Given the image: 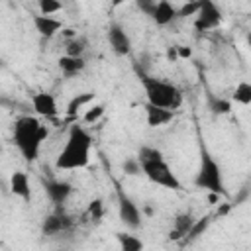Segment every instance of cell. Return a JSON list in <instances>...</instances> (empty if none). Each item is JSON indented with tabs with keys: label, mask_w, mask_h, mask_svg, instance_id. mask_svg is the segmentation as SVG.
<instances>
[{
	"label": "cell",
	"mask_w": 251,
	"mask_h": 251,
	"mask_svg": "<svg viewBox=\"0 0 251 251\" xmlns=\"http://www.w3.org/2000/svg\"><path fill=\"white\" fill-rule=\"evenodd\" d=\"M90 151H92V135L84 126L75 124L69 129L67 141L55 159V169L57 171L84 169L90 163Z\"/></svg>",
	"instance_id": "cell-1"
},
{
	"label": "cell",
	"mask_w": 251,
	"mask_h": 251,
	"mask_svg": "<svg viewBox=\"0 0 251 251\" xmlns=\"http://www.w3.org/2000/svg\"><path fill=\"white\" fill-rule=\"evenodd\" d=\"M49 135V127L35 116H20L14 122V145L25 161H35L41 145Z\"/></svg>",
	"instance_id": "cell-2"
},
{
	"label": "cell",
	"mask_w": 251,
	"mask_h": 251,
	"mask_svg": "<svg viewBox=\"0 0 251 251\" xmlns=\"http://www.w3.org/2000/svg\"><path fill=\"white\" fill-rule=\"evenodd\" d=\"M139 163H141V171L143 175L163 186V188H171V190H182V182L178 180V176L175 175V171L171 169V165L167 163L165 155L161 149L157 147H149V145H143L139 149V155H137Z\"/></svg>",
	"instance_id": "cell-3"
},
{
	"label": "cell",
	"mask_w": 251,
	"mask_h": 251,
	"mask_svg": "<svg viewBox=\"0 0 251 251\" xmlns=\"http://www.w3.org/2000/svg\"><path fill=\"white\" fill-rule=\"evenodd\" d=\"M137 75H139L141 86L145 90L147 104L157 106V108H165V110H173V112H176L182 106V90L176 84L163 80V78H157V76H151L143 71H139Z\"/></svg>",
	"instance_id": "cell-4"
},
{
	"label": "cell",
	"mask_w": 251,
	"mask_h": 251,
	"mask_svg": "<svg viewBox=\"0 0 251 251\" xmlns=\"http://www.w3.org/2000/svg\"><path fill=\"white\" fill-rule=\"evenodd\" d=\"M194 184L214 196H227L222 167L204 143L200 145V165H198V171L194 176Z\"/></svg>",
	"instance_id": "cell-5"
},
{
	"label": "cell",
	"mask_w": 251,
	"mask_h": 251,
	"mask_svg": "<svg viewBox=\"0 0 251 251\" xmlns=\"http://www.w3.org/2000/svg\"><path fill=\"white\" fill-rule=\"evenodd\" d=\"M139 8L157 24V25H169L178 18V8L173 6L171 2H143L139 4Z\"/></svg>",
	"instance_id": "cell-6"
},
{
	"label": "cell",
	"mask_w": 251,
	"mask_h": 251,
	"mask_svg": "<svg viewBox=\"0 0 251 251\" xmlns=\"http://www.w3.org/2000/svg\"><path fill=\"white\" fill-rule=\"evenodd\" d=\"M73 227H75V220H73L67 212H63V210H57V212L45 216V220L41 222V233L47 235V237L65 235V233H69Z\"/></svg>",
	"instance_id": "cell-7"
},
{
	"label": "cell",
	"mask_w": 251,
	"mask_h": 251,
	"mask_svg": "<svg viewBox=\"0 0 251 251\" xmlns=\"http://www.w3.org/2000/svg\"><path fill=\"white\" fill-rule=\"evenodd\" d=\"M118 216H120V222L126 227H129V229H139L141 227L143 214L137 208V204L124 192L118 194Z\"/></svg>",
	"instance_id": "cell-8"
},
{
	"label": "cell",
	"mask_w": 251,
	"mask_h": 251,
	"mask_svg": "<svg viewBox=\"0 0 251 251\" xmlns=\"http://www.w3.org/2000/svg\"><path fill=\"white\" fill-rule=\"evenodd\" d=\"M220 24H222L220 8L210 0H202L198 14L194 16V27L198 31H210V29H216Z\"/></svg>",
	"instance_id": "cell-9"
},
{
	"label": "cell",
	"mask_w": 251,
	"mask_h": 251,
	"mask_svg": "<svg viewBox=\"0 0 251 251\" xmlns=\"http://www.w3.org/2000/svg\"><path fill=\"white\" fill-rule=\"evenodd\" d=\"M106 39H108L110 49H112L116 55L126 57V55L131 53V39H129L127 31H126L120 24H110V25H108Z\"/></svg>",
	"instance_id": "cell-10"
},
{
	"label": "cell",
	"mask_w": 251,
	"mask_h": 251,
	"mask_svg": "<svg viewBox=\"0 0 251 251\" xmlns=\"http://www.w3.org/2000/svg\"><path fill=\"white\" fill-rule=\"evenodd\" d=\"M31 106L35 110L37 116L41 118H47V120H53L59 116V106H57V100L53 94L49 92H35L31 96Z\"/></svg>",
	"instance_id": "cell-11"
},
{
	"label": "cell",
	"mask_w": 251,
	"mask_h": 251,
	"mask_svg": "<svg viewBox=\"0 0 251 251\" xmlns=\"http://www.w3.org/2000/svg\"><path fill=\"white\" fill-rule=\"evenodd\" d=\"M194 224H196V218L192 216V212H178V214L173 218V227L169 229V239H171V241L186 239L188 233L192 231Z\"/></svg>",
	"instance_id": "cell-12"
},
{
	"label": "cell",
	"mask_w": 251,
	"mask_h": 251,
	"mask_svg": "<svg viewBox=\"0 0 251 251\" xmlns=\"http://www.w3.org/2000/svg\"><path fill=\"white\" fill-rule=\"evenodd\" d=\"M31 22L35 25V31L45 37V39H51L55 37L61 29H63V20L55 18V16H43V14H35L31 16Z\"/></svg>",
	"instance_id": "cell-13"
},
{
	"label": "cell",
	"mask_w": 251,
	"mask_h": 251,
	"mask_svg": "<svg viewBox=\"0 0 251 251\" xmlns=\"http://www.w3.org/2000/svg\"><path fill=\"white\" fill-rule=\"evenodd\" d=\"M43 186H45V194H47V198H49L55 206L65 204V202L69 200L71 192H73V186H71V182H67V180L51 178V180L43 182Z\"/></svg>",
	"instance_id": "cell-14"
},
{
	"label": "cell",
	"mask_w": 251,
	"mask_h": 251,
	"mask_svg": "<svg viewBox=\"0 0 251 251\" xmlns=\"http://www.w3.org/2000/svg\"><path fill=\"white\" fill-rule=\"evenodd\" d=\"M10 192L18 198H22L24 202L31 200V184H29V176L24 171H14L10 175Z\"/></svg>",
	"instance_id": "cell-15"
},
{
	"label": "cell",
	"mask_w": 251,
	"mask_h": 251,
	"mask_svg": "<svg viewBox=\"0 0 251 251\" xmlns=\"http://www.w3.org/2000/svg\"><path fill=\"white\" fill-rule=\"evenodd\" d=\"M175 114L176 112H173V110H165V108H157V106L145 104V120H147L149 127H161V126L169 124L175 118Z\"/></svg>",
	"instance_id": "cell-16"
},
{
	"label": "cell",
	"mask_w": 251,
	"mask_h": 251,
	"mask_svg": "<svg viewBox=\"0 0 251 251\" xmlns=\"http://www.w3.org/2000/svg\"><path fill=\"white\" fill-rule=\"evenodd\" d=\"M57 65H59V71L65 76H76L78 73H82L86 69L84 57H69V55H63V57H59Z\"/></svg>",
	"instance_id": "cell-17"
},
{
	"label": "cell",
	"mask_w": 251,
	"mask_h": 251,
	"mask_svg": "<svg viewBox=\"0 0 251 251\" xmlns=\"http://www.w3.org/2000/svg\"><path fill=\"white\" fill-rule=\"evenodd\" d=\"M116 239L120 243V251H143V241L133 235V233H126V231H118Z\"/></svg>",
	"instance_id": "cell-18"
},
{
	"label": "cell",
	"mask_w": 251,
	"mask_h": 251,
	"mask_svg": "<svg viewBox=\"0 0 251 251\" xmlns=\"http://www.w3.org/2000/svg\"><path fill=\"white\" fill-rule=\"evenodd\" d=\"M231 102L241 104V106H249L251 104V82H247V80L237 82L233 92H231Z\"/></svg>",
	"instance_id": "cell-19"
},
{
	"label": "cell",
	"mask_w": 251,
	"mask_h": 251,
	"mask_svg": "<svg viewBox=\"0 0 251 251\" xmlns=\"http://www.w3.org/2000/svg\"><path fill=\"white\" fill-rule=\"evenodd\" d=\"M65 45H67L65 47V55H69V57H82L86 47H88V41H86V37L76 35V37L69 39Z\"/></svg>",
	"instance_id": "cell-20"
},
{
	"label": "cell",
	"mask_w": 251,
	"mask_h": 251,
	"mask_svg": "<svg viewBox=\"0 0 251 251\" xmlns=\"http://www.w3.org/2000/svg\"><path fill=\"white\" fill-rule=\"evenodd\" d=\"M90 102H94V92H82V94H76V96L67 104V114H69V116H75L78 110H82V108L88 106Z\"/></svg>",
	"instance_id": "cell-21"
},
{
	"label": "cell",
	"mask_w": 251,
	"mask_h": 251,
	"mask_svg": "<svg viewBox=\"0 0 251 251\" xmlns=\"http://www.w3.org/2000/svg\"><path fill=\"white\" fill-rule=\"evenodd\" d=\"M104 112H106V106L104 104H94V106H88L86 110H84V114H82V122L84 124H96L102 116H104Z\"/></svg>",
	"instance_id": "cell-22"
},
{
	"label": "cell",
	"mask_w": 251,
	"mask_h": 251,
	"mask_svg": "<svg viewBox=\"0 0 251 251\" xmlns=\"http://www.w3.org/2000/svg\"><path fill=\"white\" fill-rule=\"evenodd\" d=\"M86 214H88V218H90L94 224H100L102 218H104V204H102V200H100V198H94V200L88 204Z\"/></svg>",
	"instance_id": "cell-23"
},
{
	"label": "cell",
	"mask_w": 251,
	"mask_h": 251,
	"mask_svg": "<svg viewBox=\"0 0 251 251\" xmlns=\"http://www.w3.org/2000/svg\"><path fill=\"white\" fill-rule=\"evenodd\" d=\"M39 14H43V16H55L57 12H61L63 10V4L61 2H55V0H41L39 2Z\"/></svg>",
	"instance_id": "cell-24"
},
{
	"label": "cell",
	"mask_w": 251,
	"mask_h": 251,
	"mask_svg": "<svg viewBox=\"0 0 251 251\" xmlns=\"http://www.w3.org/2000/svg\"><path fill=\"white\" fill-rule=\"evenodd\" d=\"M210 220H212V216H204V218H200V220H196V224H194V227H192V231L188 233V237H186V241H192V239H196L206 227H208V224H210Z\"/></svg>",
	"instance_id": "cell-25"
},
{
	"label": "cell",
	"mask_w": 251,
	"mask_h": 251,
	"mask_svg": "<svg viewBox=\"0 0 251 251\" xmlns=\"http://www.w3.org/2000/svg\"><path fill=\"white\" fill-rule=\"evenodd\" d=\"M124 173L126 175H129V176H135V175H141L143 171H141V163H139V159L137 157H133V159H127L126 163H124Z\"/></svg>",
	"instance_id": "cell-26"
},
{
	"label": "cell",
	"mask_w": 251,
	"mask_h": 251,
	"mask_svg": "<svg viewBox=\"0 0 251 251\" xmlns=\"http://www.w3.org/2000/svg\"><path fill=\"white\" fill-rule=\"evenodd\" d=\"M210 108H212L216 114H229V110H231V102H227V100H220V98H212Z\"/></svg>",
	"instance_id": "cell-27"
},
{
	"label": "cell",
	"mask_w": 251,
	"mask_h": 251,
	"mask_svg": "<svg viewBox=\"0 0 251 251\" xmlns=\"http://www.w3.org/2000/svg\"><path fill=\"white\" fill-rule=\"evenodd\" d=\"M198 8H200V2L182 4V6L178 8V18H184V16H196V14H198Z\"/></svg>",
	"instance_id": "cell-28"
},
{
	"label": "cell",
	"mask_w": 251,
	"mask_h": 251,
	"mask_svg": "<svg viewBox=\"0 0 251 251\" xmlns=\"http://www.w3.org/2000/svg\"><path fill=\"white\" fill-rule=\"evenodd\" d=\"M176 51H178V59H190L192 57V51L188 47H176Z\"/></svg>",
	"instance_id": "cell-29"
},
{
	"label": "cell",
	"mask_w": 251,
	"mask_h": 251,
	"mask_svg": "<svg viewBox=\"0 0 251 251\" xmlns=\"http://www.w3.org/2000/svg\"><path fill=\"white\" fill-rule=\"evenodd\" d=\"M167 59H169V61H178V51H176V47H169Z\"/></svg>",
	"instance_id": "cell-30"
},
{
	"label": "cell",
	"mask_w": 251,
	"mask_h": 251,
	"mask_svg": "<svg viewBox=\"0 0 251 251\" xmlns=\"http://www.w3.org/2000/svg\"><path fill=\"white\" fill-rule=\"evenodd\" d=\"M247 45H249V47H251V31H249V33H247Z\"/></svg>",
	"instance_id": "cell-31"
}]
</instances>
